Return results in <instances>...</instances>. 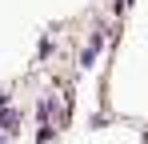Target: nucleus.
<instances>
[{
  "instance_id": "3",
  "label": "nucleus",
  "mask_w": 148,
  "mask_h": 144,
  "mask_svg": "<svg viewBox=\"0 0 148 144\" xmlns=\"http://www.w3.org/2000/svg\"><path fill=\"white\" fill-rule=\"evenodd\" d=\"M0 144H8V136H4V132H0Z\"/></svg>"
},
{
  "instance_id": "1",
  "label": "nucleus",
  "mask_w": 148,
  "mask_h": 144,
  "mask_svg": "<svg viewBox=\"0 0 148 144\" xmlns=\"http://www.w3.org/2000/svg\"><path fill=\"white\" fill-rule=\"evenodd\" d=\"M20 128V108H0V132H16Z\"/></svg>"
},
{
  "instance_id": "2",
  "label": "nucleus",
  "mask_w": 148,
  "mask_h": 144,
  "mask_svg": "<svg viewBox=\"0 0 148 144\" xmlns=\"http://www.w3.org/2000/svg\"><path fill=\"white\" fill-rule=\"evenodd\" d=\"M100 40H104V36H100V32H92V44L80 52V64H84V68H92V60H96V52H100Z\"/></svg>"
}]
</instances>
